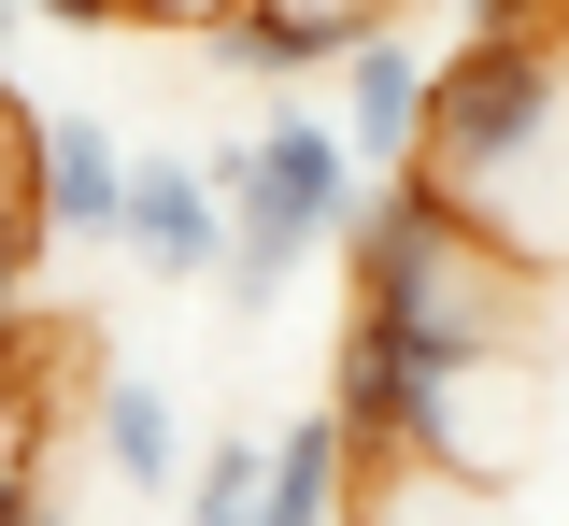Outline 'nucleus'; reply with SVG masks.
Returning <instances> with one entry per match:
<instances>
[{"mask_svg": "<svg viewBox=\"0 0 569 526\" xmlns=\"http://www.w3.org/2000/svg\"><path fill=\"white\" fill-rule=\"evenodd\" d=\"M356 43V14H328V0H213V58L228 72H257V85H299V72H342Z\"/></svg>", "mask_w": 569, "mask_h": 526, "instance_id": "0eeeda50", "label": "nucleus"}, {"mask_svg": "<svg viewBox=\"0 0 569 526\" xmlns=\"http://www.w3.org/2000/svg\"><path fill=\"white\" fill-rule=\"evenodd\" d=\"M427 114H441V58L399 43V29H370V43L342 58V143L399 185V171H427Z\"/></svg>", "mask_w": 569, "mask_h": 526, "instance_id": "423d86ee", "label": "nucleus"}, {"mask_svg": "<svg viewBox=\"0 0 569 526\" xmlns=\"http://www.w3.org/2000/svg\"><path fill=\"white\" fill-rule=\"evenodd\" d=\"M456 29L498 43V29H569V0H456Z\"/></svg>", "mask_w": 569, "mask_h": 526, "instance_id": "9b49d317", "label": "nucleus"}, {"mask_svg": "<svg viewBox=\"0 0 569 526\" xmlns=\"http://www.w3.org/2000/svg\"><path fill=\"white\" fill-rule=\"evenodd\" d=\"M100 469H114L129 498H186V469H200V455H186V427H171V398H157L142 371L100 384Z\"/></svg>", "mask_w": 569, "mask_h": 526, "instance_id": "1a4fd4ad", "label": "nucleus"}, {"mask_svg": "<svg viewBox=\"0 0 569 526\" xmlns=\"http://www.w3.org/2000/svg\"><path fill=\"white\" fill-rule=\"evenodd\" d=\"M427 185L485 227L498 256L569 271V29H498L470 58H441Z\"/></svg>", "mask_w": 569, "mask_h": 526, "instance_id": "f257e3e1", "label": "nucleus"}, {"mask_svg": "<svg viewBox=\"0 0 569 526\" xmlns=\"http://www.w3.org/2000/svg\"><path fill=\"white\" fill-rule=\"evenodd\" d=\"M356 413L342 398H328V413H299V427H284L271 442V498H257V526H342V498H356Z\"/></svg>", "mask_w": 569, "mask_h": 526, "instance_id": "6e6552de", "label": "nucleus"}, {"mask_svg": "<svg viewBox=\"0 0 569 526\" xmlns=\"http://www.w3.org/2000/svg\"><path fill=\"white\" fill-rule=\"evenodd\" d=\"M14 143H29V227H58V242H129V185H142V156L114 143L86 100L29 114Z\"/></svg>", "mask_w": 569, "mask_h": 526, "instance_id": "20e7f679", "label": "nucleus"}, {"mask_svg": "<svg viewBox=\"0 0 569 526\" xmlns=\"http://www.w3.org/2000/svg\"><path fill=\"white\" fill-rule=\"evenodd\" d=\"M129 256L157 285H228V256H242V214H228V185H213V156H142L129 185Z\"/></svg>", "mask_w": 569, "mask_h": 526, "instance_id": "39448f33", "label": "nucleus"}, {"mask_svg": "<svg viewBox=\"0 0 569 526\" xmlns=\"http://www.w3.org/2000/svg\"><path fill=\"white\" fill-rule=\"evenodd\" d=\"M257 498H271V442H200L171 526H257Z\"/></svg>", "mask_w": 569, "mask_h": 526, "instance_id": "9d476101", "label": "nucleus"}, {"mask_svg": "<svg viewBox=\"0 0 569 526\" xmlns=\"http://www.w3.org/2000/svg\"><path fill=\"white\" fill-rule=\"evenodd\" d=\"M328 14H356V29H399V0H328Z\"/></svg>", "mask_w": 569, "mask_h": 526, "instance_id": "f8f14e48", "label": "nucleus"}, {"mask_svg": "<svg viewBox=\"0 0 569 526\" xmlns=\"http://www.w3.org/2000/svg\"><path fill=\"white\" fill-rule=\"evenodd\" d=\"M356 171H370V156L342 143V114H299V100H271L257 143L213 156V185H228V214H242V256H228V300L242 313H271L284 271L356 227Z\"/></svg>", "mask_w": 569, "mask_h": 526, "instance_id": "7ed1b4c3", "label": "nucleus"}, {"mask_svg": "<svg viewBox=\"0 0 569 526\" xmlns=\"http://www.w3.org/2000/svg\"><path fill=\"white\" fill-rule=\"evenodd\" d=\"M512 300H356L342 327V413L370 455L399 469H470L485 484L498 442H470V398L512 371Z\"/></svg>", "mask_w": 569, "mask_h": 526, "instance_id": "f03ea898", "label": "nucleus"}, {"mask_svg": "<svg viewBox=\"0 0 569 526\" xmlns=\"http://www.w3.org/2000/svg\"><path fill=\"white\" fill-rule=\"evenodd\" d=\"M14 526H58V513H43V498H29V484H14Z\"/></svg>", "mask_w": 569, "mask_h": 526, "instance_id": "ddd939ff", "label": "nucleus"}]
</instances>
